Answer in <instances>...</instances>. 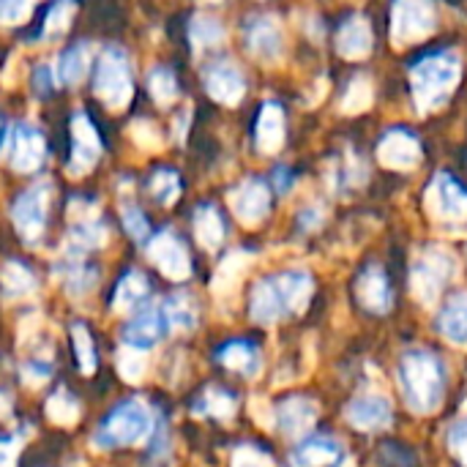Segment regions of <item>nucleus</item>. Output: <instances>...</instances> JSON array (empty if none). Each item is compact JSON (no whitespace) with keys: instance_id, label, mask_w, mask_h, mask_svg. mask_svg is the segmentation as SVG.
Instances as JSON below:
<instances>
[{"instance_id":"a211bd4d","label":"nucleus","mask_w":467,"mask_h":467,"mask_svg":"<svg viewBox=\"0 0 467 467\" xmlns=\"http://www.w3.org/2000/svg\"><path fill=\"white\" fill-rule=\"evenodd\" d=\"M290 467H339L345 462V449L331 435L304 438L287 457Z\"/></svg>"},{"instance_id":"473e14b6","label":"nucleus","mask_w":467,"mask_h":467,"mask_svg":"<svg viewBox=\"0 0 467 467\" xmlns=\"http://www.w3.org/2000/svg\"><path fill=\"white\" fill-rule=\"evenodd\" d=\"M189 38H192L194 49H211V47H219L224 41V27L219 19L197 14L189 25Z\"/></svg>"},{"instance_id":"393cba45","label":"nucleus","mask_w":467,"mask_h":467,"mask_svg":"<svg viewBox=\"0 0 467 467\" xmlns=\"http://www.w3.org/2000/svg\"><path fill=\"white\" fill-rule=\"evenodd\" d=\"M192 224H194V238L208 252H216L227 238V224H224V219H222V213H219V208L213 202L197 205L194 216H192Z\"/></svg>"},{"instance_id":"2f4dec72","label":"nucleus","mask_w":467,"mask_h":467,"mask_svg":"<svg viewBox=\"0 0 467 467\" xmlns=\"http://www.w3.org/2000/svg\"><path fill=\"white\" fill-rule=\"evenodd\" d=\"M375 101V90H372V79L367 74H358L348 82V90L342 96V112L356 115V112H367Z\"/></svg>"},{"instance_id":"f8f14e48","label":"nucleus","mask_w":467,"mask_h":467,"mask_svg":"<svg viewBox=\"0 0 467 467\" xmlns=\"http://www.w3.org/2000/svg\"><path fill=\"white\" fill-rule=\"evenodd\" d=\"M148 257L172 282H183L192 276L189 249L172 230H161L153 238H148Z\"/></svg>"},{"instance_id":"f03ea898","label":"nucleus","mask_w":467,"mask_h":467,"mask_svg":"<svg viewBox=\"0 0 467 467\" xmlns=\"http://www.w3.org/2000/svg\"><path fill=\"white\" fill-rule=\"evenodd\" d=\"M400 389L413 413H435L446 394V367L443 361L424 348L405 350L400 356Z\"/></svg>"},{"instance_id":"c9c22d12","label":"nucleus","mask_w":467,"mask_h":467,"mask_svg":"<svg viewBox=\"0 0 467 467\" xmlns=\"http://www.w3.org/2000/svg\"><path fill=\"white\" fill-rule=\"evenodd\" d=\"M148 90L156 99V104H161V107L172 104L178 99V77H175V71L167 68V66H156L148 74Z\"/></svg>"},{"instance_id":"412c9836","label":"nucleus","mask_w":467,"mask_h":467,"mask_svg":"<svg viewBox=\"0 0 467 467\" xmlns=\"http://www.w3.org/2000/svg\"><path fill=\"white\" fill-rule=\"evenodd\" d=\"M372 25L364 14L348 16L337 30V52L348 60H364L372 52Z\"/></svg>"},{"instance_id":"6e6552de","label":"nucleus","mask_w":467,"mask_h":467,"mask_svg":"<svg viewBox=\"0 0 467 467\" xmlns=\"http://www.w3.org/2000/svg\"><path fill=\"white\" fill-rule=\"evenodd\" d=\"M52 186L49 183H36L25 189L14 205H11V222L14 230L22 235L25 244H38L44 230H47V216H49V197Z\"/></svg>"},{"instance_id":"4c0bfd02","label":"nucleus","mask_w":467,"mask_h":467,"mask_svg":"<svg viewBox=\"0 0 467 467\" xmlns=\"http://www.w3.org/2000/svg\"><path fill=\"white\" fill-rule=\"evenodd\" d=\"M197 413L216 416V419L233 416L235 413V397L227 394V391H222V389H208L202 394V400L197 402Z\"/></svg>"},{"instance_id":"39448f33","label":"nucleus","mask_w":467,"mask_h":467,"mask_svg":"<svg viewBox=\"0 0 467 467\" xmlns=\"http://www.w3.org/2000/svg\"><path fill=\"white\" fill-rule=\"evenodd\" d=\"M96 96L109 107V109H123L131 96H134V79H131V63L129 55L120 47H107L96 63V77H93Z\"/></svg>"},{"instance_id":"9b49d317","label":"nucleus","mask_w":467,"mask_h":467,"mask_svg":"<svg viewBox=\"0 0 467 467\" xmlns=\"http://www.w3.org/2000/svg\"><path fill=\"white\" fill-rule=\"evenodd\" d=\"M244 44L252 57L274 63L285 52V30L276 16L254 14L244 22Z\"/></svg>"},{"instance_id":"a18cd8bd","label":"nucleus","mask_w":467,"mask_h":467,"mask_svg":"<svg viewBox=\"0 0 467 467\" xmlns=\"http://www.w3.org/2000/svg\"><path fill=\"white\" fill-rule=\"evenodd\" d=\"M19 441L11 432H0V467H14L16 454H19Z\"/></svg>"},{"instance_id":"72a5a7b5","label":"nucleus","mask_w":467,"mask_h":467,"mask_svg":"<svg viewBox=\"0 0 467 467\" xmlns=\"http://www.w3.org/2000/svg\"><path fill=\"white\" fill-rule=\"evenodd\" d=\"M96 279H99L96 268H90V265L82 263V260H71V263L63 265V287H66L71 296H85V293H90V290L96 287Z\"/></svg>"},{"instance_id":"1a4fd4ad","label":"nucleus","mask_w":467,"mask_h":467,"mask_svg":"<svg viewBox=\"0 0 467 467\" xmlns=\"http://www.w3.org/2000/svg\"><path fill=\"white\" fill-rule=\"evenodd\" d=\"M424 205L441 222H465L467 189L451 172H438L427 186Z\"/></svg>"},{"instance_id":"f3484780","label":"nucleus","mask_w":467,"mask_h":467,"mask_svg":"<svg viewBox=\"0 0 467 467\" xmlns=\"http://www.w3.org/2000/svg\"><path fill=\"white\" fill-rule=\"evenodd\" d=\"M356 301L369 315H386L394 306V290L386 271L378 263H369L356 279Z\"/></svg>"},{"instance_id":"e433bc0d","label":"nucleus","mask_w":467,"mask_h":467,"mask_svg":"<svg viewBox=\"0 0 467 467\" xmlns=\"http://www.w3.org/2000/svg\"><path fill=\"white\" fill-rule=\"evenodd\" d=\"M364 183H367V167L358 156H353L348 150V156L337 164V186L342 192H348V189H358Z\"/></svg>"},{"instance_id":"c756f323","label":"nucleus","mask_w":467,"mask_h":467,"mask_svg":"<svg viewBox=\"0 0 467 467\" xmlns=\"http://www.w3.org/2000/svg\"><path fill=\"white\" fill-rule=\"evenodd\" d=\"M161 312L170 323V328L178 331H192L197 326V304L189 293H172L164 304Z\"/></svg>"},{"instance_id":"49530a36","label":"nucleus","mask_w":467,"mask_h":467,"mask_svg":"<svg viewBox=\"0 0 467 467\" xmlns=\"http://www.w3.org/2000/svg\"><path fill=\"white\" fill-rule=\"evenodd\" d=\"M323 224V211L317 208V205H306L301 213H298V227L304 230V233H312V230H317Z\"/></svg>"},{"instance_id":"c85d7f7f","label":"nucleus","mask_w":467,"mask_h":467,"mask_svg":"<svg viewBox=\"0 0 467 467\" xmlns=\"http://www.w3.org/2000/svg\"><path fill=\"white\" fill-rule=\"evenodd\" d=\"M0 290L8 298H22V296L36 290V276H33V271L22 260H8L0 268Z\"/></svg>"},{"instance_id":"aec40b11","label":"nucleus","mask_w":467,"mask_h":467,"mask_svg":"<svg viewBox=\"0 0 467 467\" xmlns=\"http://www.w3.org/2000/svg\"><path fill=\"white\" fill-rule=\"evenodd\" d=\"M348 421L361 432H375V430H386L394 421V410L386 397L364 394L348 405Z\"/></svg>"},{"instance_id":"7ed1b4c3","label":"nucleus","mask_w":467,"mask_h":467,"mask_svg":"<svg viewBox=\"0 0 467 467\" xmlns=\"http://www.w3.org/2000/svg\"><path fill=\"white\" fill-rule=\"evenodd\" d=\"M462 79V57L454 49H435L410 66V93L421 115L441 109Z\"/></svg>"},{"instance_id":"79ce46f5","label":"nucleus","mask_w":467,"mask_h":467,"mask_svg":"<svg viewBox=\"0 0 467 467\" xmlns=\"http://www.w3.org/2000/svg\"><path fill=\"white\" fill-rule=\"evenodd\" d=\"M36 0H0V22L3 25H16L25 22L33 11Z\"/></svg>"},{"instance_id":"f257e3e1","label":"nucleus","mask_w":467,"mask_h":467,"mask_svg":"<svg viewBox=\"0 0 467 467\" xmlns=\"http://www.w3.org/2000/svg\"><path fill=\"white\" fill-rule=\"evenodd\" d=\"M315 293V279L309 271L293 268L260 279L249 296V317L260 326H271L282 317L301 315Z\"/></svg>"},{"instance_id":"20e7f679","label":"nucleus","mask_w":467,"mask_h":467,"mask_svg":"<svg viewBox=\"0 0 467 467\" xmlns=\"http://www.w3.org/2000/svg\"><path fill=\"white\" fill-rule=\"evenodd\" d=\"M153 430V416L142 400L115 402L93 430V446L101 451H118L137 446Z\"/></svg>"},{"instance_id":"cd10ccee","label":"nucleus","mask_w":467,"mask_h":467,"mask_svg":"<svg viewBox=\"0 0 467 467\" xmlns=\"http://www.w3.org/2000/svg\"><path fill=\"white\" fill-rule=\"evenodd\" d=\"M276 419H279L282 432L298 435V432H304V430L312 427V421L317 419V408L309 400H304V397H293V400H287V402L279 405Z\"/></svg>"},{"instance_id":"4be33fe9","label":"nucleus","mask_w":467,"mask_h":467,"mask_svg":"<svg viewBox=\"0 0 467 467\" xmlns=\"http://www.w3.org/2000/svg\"><path fill=\"white\" fill-rule=\"evenodd\" d=\"M254 145L260 153L271 156L285 145V109L279 101H265L254 123Z\"/></svg>"},{"instance_id":"09e8293b","label":"nucleus","mask_w":467,"mask_h":467,"mask_svg":"<svg viewBox=\"0 0 467 467\" xmlns=\"http://www.w3.org/2000/svg\"><path fill=\"white\" fill-rule=\"evenodd\" d=\"M0 140H3V120H0Z\"/></svg>"},{"instance_id":"37998d69","label":"nucleus","mask_w":467,"mask_h":467,"mask_svg":"<svg viewBox=\"0 0 467 467\" xmlns=\"http://www.w3.org/2000/svg\"><path fill=\"white\" fill-rule=\"evenodd\" d=\"M449 449L454 454V460L460 462L462 467H467V419L457 421L451 430H449Z\"/></svg>"},{"instance_id":"de8ad7c7","label":"nucleus","mask_w":467,"mask_h":467,"mask_svg":"<svg viewBox=\"0 0 467 467\" xmlns=\"http://www.w3.org/2000/svg\"><path fill=\"white\" fill-rule=\"evenodd\" d=\"M293 172L287 170V167H276L274 170V175H271V186L279 192V194H285V192H290V186H293Z\"/></svg>"},{"instance_id":"b1692460","label":"nucleus","mask_w":467,"mask_h":467,"mask_svg":"<svg viewBox=\"0 0 467 467\" xmlns=\"http://www.w3.org/2000/svg\"><path fill=\"white\" fill-rule=\"evenodd\" d=\"M150 298V282L142 271H126L112 293V309L115 312H140L148 306Z\"/></svg>"},{"instance_id":"6ab92c4d","label":"nucleus","mask_w":467,"mask_h":467,"mask_svg":"<svg viewBox=\"0 0 467 467\" xmlns=\"http://www.w3.org/2000/svg\"><path fill=\"white\" fill-rule=\"evenodd\" d=\"M44 156L47 145L41 131L30 123H19L11 137V167L16 172H36L44 164Z\"/></svg>"},{"instance_id":"f704fd0d","label":"nucleus","mask_w":467,"mask_h":467,"mask_svg":"<svg viewBox=\"0 0 467 467\" xmlns=\"http://www.w3.org/2000/svg\"><path fill=\"white\" fill-rule=\"evenodd\" d=\"M181 189L183 186H181V178L175 170H156L148 178V192L159 205H172L181 197Z\"/></svg>"},{"instance_id":"5701e85b","label":"nucleus","mask_w":467,"mask_h":467,"mask_svg":"<svg viewBox=\"0 0 467 467\" xmlns=\"http://www.w3.org/2000/svg\"><path fill=\"white\" fill-rule=\"evenodd\" d=\"M216 361L241 375V378H254L263 367V353L254 342L249 339H233V342H224L219 350H216Z\"/></svg>"},{"instance_id":"8fccbe9b","label":"nucleus","mask_w":467,"mask_h":467,"mask_svg":"<svg viewBox=\"0 0 467 467\" xmlns=\"http://www.w3.org/2000/svg\"><path fill=\"white\" fill-rule=\"evenodd\" d=\"M211 3H219V0H211Z\"/></svg>"},{"instance_id":"9d476101","label":"nucleus","mask_w":467,"mask_h":467,"mask_svg":"<svg viewBox=\"0 0 467 467\" xmlns=\"http://www.w3.org/2000/svg\"><path fill=\"white\" fill-rule=\"evenodd\" d=\"M170 334V323L161 312V306H142L137 315H131L120 328V342L129 350L148 353L153 350L164 337Z\"/></svg>"},{"instance_id":"0eeeda50","label":"nucleus","mask_w":467,"mask_h":467,"mask_svg":"<svg viewBox=\"0 0 467 467\" xmlns=\"http://www.w3.org/2000/svg\"><path fill=\"white\" fill-rule=\"evenodd\" d=\"M438 27L435 0H394L391 5V41L410 47L430 38Z\"/></svg>"},{"instance_id":"dca6fc26","label":"nucleus","mask_w":467,"mask_h":467,"mask_svg":"<svg viewBox=\"0 0 467 467\" xmlns=\"http://www.w3.org/2000/svg\"><path fill=\"white\" fill-rule=\"evenodd\" d=\"M205 79V90L213 101L224 104V107H235L244 93H246V77L244 71L233 63V60H216L205 68L202 74Z\"/></svg>"},{"instance_id":"2eb2a0df","label":"nucleus","mask_w":467,"mask_h":467,"mask_svg":"<svg viewBox=\"0 0 467 467\" xmlns=\"http://www.w3.org/2000/svg\"><path fill=\"white\" fill-rule=\"evenodd\" d=\"M230 205L244 224H260L271 213V183L257 175L244 178L230 192Z\"/></svg>"},{"instance_id":"7c9ffc66","label":"nucleus","mask_w":467,"mask_h":467,"mask_svg":"<svg viewBox=\"0 0 467 467\" xmlns=\"http://www.w3.org/2000/svg\"><path fill=\"white\" fill-rule=\"evenodd\" d=\"M71 348H74V358L82 375H93L99 367V353H96V342L93 334L85 323H74L71 326Z\"/></svg>"},{"instance_id":"c03bdc74","label":"nucleus","mask_w":467,"mask_h":467,"mask_svg":"<svg viewBox=\"0 0 467 467\" xmlns=\"http://www.w3.org/2000/svg\"><path fill=\"white\" fill-rule=\"evenodd\" d=\"M52 82H55V71L49 68V66H36L33 68V77H30V85H33V93L36 96H41V99H47L49 93H52Z\"/></svg>"},{"instance_id":"a19ab883","label":"nucleus","mask_w":467,"mask_h":467,"mask_svg":"<svg viewBox=\"0 0 467 467\" xmlns=\"http://www.w3.org/2000/svg\"><path fill=\"white\" fill-rule=\"evenodd\" d=\"M66 410L79 413V402H77L68 391H57V394L47 402V416H49L55 424H71V419L66 416Z\"/></svg>"},{"instance_id":"4468645a","label":"nucleus","mask_w":467,"mask_h":467,"mask_svg":"<svg viewBox=\"0 0 467 467\" xmlns=\"http://www.w3.org/2000/svg\"><path fill=\"white\" fill-rule=\"evenodd\" d=\"M378 159L383 167L389 170H416L421 161V140L410 131V129H389L380 140H378Z\"/></svg>"},{"instance_id":"423d86ee","label":"nucleus","mask_w":467,"mask_h":467,"mask_svg":"<svg viewBox=\"0 0 467 467\" xmlns=\"http://www.w3.org/2000/svg\"><path fill=\"white\" fill-rule=\"evenodd\" d=\"M457 276V257L449 249L441 246H430L424 249V254L413 263L410 271V285L419 301L432 304L441 298V293L446 290V285Z\"/></svg>"},{"instance_id":"bb28decb","label":"nucleus","mask_w":467,"mask_h":467,"mask_svg":"<svg viewBox=\"0 0 467 467\" xmlns=\"http://www.w3.org/2000/svg\"><path fill=\"white\" fill-rule=\"evenodd\" d=\"M88 63H90V49H88V44L77 41V44L66 47V49L57 55L55 79H57L60 85H77V82L85 77Z\"/></svg>"},{"instance_id":"58836bf2","label":"nucleus","mask_w":467,"mask_h":467,"mask_svg":"<svg viewBox=\"0 0 467 467\" xmlns=\"http://www.w3.org/2000/svg\"><path fill=\"white\" fill-rule=\"evenodd\" d=\"M71 16H74V0H55L44 16V38L63 33L68 27Z\"/></svg>"},{"instance_id":"ea45409f","label":"nucleus","mask_w":467,"mask_h":467,"mask_svg":"<svg viewBox=\"0 0 467 467\" xmlns=\"http://www.w3.org/2000/svg\"><path fill=\"white\" fill-rule=\"evenodd\" d=\"M120 216H123V227H126V233L137 241V244H145L148 238H150V224H148V219H145V213H142V208H137V205H123V211H120Z\"/></svg>"},{"instance_id":"ddd939ff","label":"nucleus","mask_w":467,"mask_h":467,"mask_svg":"<svg viewBox=\"0 0 467 467\" xmlns=\"http://www.w3.org/2000/svg\"><path fill=\"white\" fill-rule=\"evenodd\" d=\"M101 156V140L93 126V120L85 112L71 115V156H68V172L74 178L90 172Z\"/></svg>"},{"instance_id":"a878e982","label":"nucleus","mask_w":467,"mask_h":467,"mask_svg":"<svg viewBox=\"0 0 467 467\" xmlns=\"http://www.w3.org/2000/svg\"><path fill=\"white\" fill-rule=\"evenodd\" d=\"M438 331L454 342V345H465L467 342V293L451 296L438 315Z\"/></svg>"}]
</instances>
